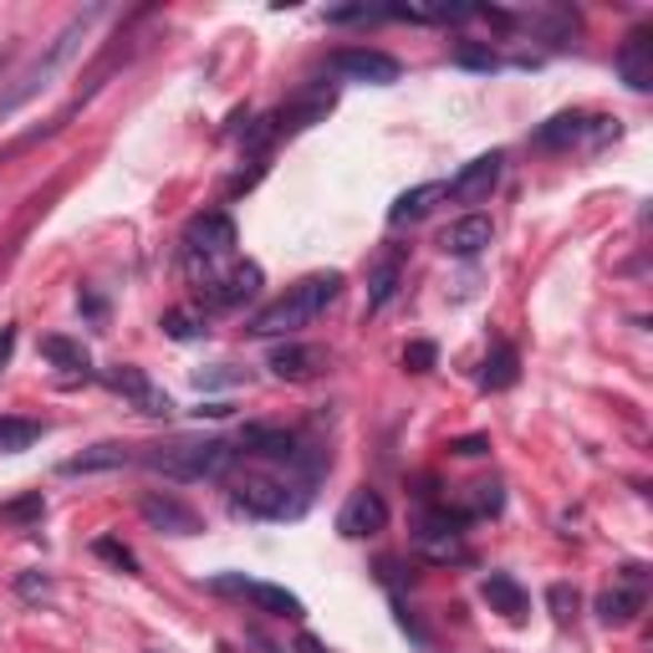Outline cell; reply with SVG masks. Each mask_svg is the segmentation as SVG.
Instances as JSON below:
<instances>
[{
	"label": "cell",
	"mask_w": 653,
	"mask_h": 653,
	"mask_svg": "<svg viewBox=\"0 0 653 653\" xmlns=\"http://www.w3.org/2000/svg\"><path fill=\"white\" fill-rule=\"evenodd\" d=\"M98 21H108V6H82L77 16H67V26L57 31V37L41 41L37 57H31V62H26L21 72L6 82V88H0V123L21 113L31 98H41V92L57 82V72L77 62V51H82V41L92 37V26H98Z\"/></svg>",
	"instance_id": "6da1fadb"
},
{
	"label": "cell",
	"mask_w": 653,
	"mask_h": 653,
	"mask_svg": "<svg viewBox=\"0 0 653 653\" xmlns=\"http://www.w3.org/2000/svg\"><path fill=\"white\" fill-rule=\"evenodd\" d=\"M302 649H307V653H322V649H317V643H312V639H307V643H302Z\"/></svg>",
	"instance_id": "d590c367"
},
{
	"label": "cell",
	"mask_w": 653,
	"mask_h": 653,
	"mask_svg": "<svg viewBox=\"0 0 653 653\" xmlns=\"http://www.w3.org/2000/svg\"><path fill=\"white\" fill-rule=\"evenodd\" d=\"M149 653H174V649H149Z\"/></svg>",
	"instance_id": "8d00e7d4"
},
{
	"label": "cell",
	"mask_w": 653,
	"mask_h": 653,
	"mask_svg": "<svg viewBox=\"0 0 653 653\" xmlns=\"http://www.w3.org/2000/svg\"><path fill=\"white\" fill-rule=\"evenodd\" d=\"M21 597H47V577H21Z\"/></svg>",
	"instance_id": "836d02e7"
},
{
	"label": "cell",
	"mask_w": 653,
	"mask_h": 653,
	"mask_svg": "<svg viewBox=\"0 0 653 653\" xmlns=\"http://www.w3.org/2000/svg\"><path fill=\"white\" fill-rule=\"evenodd\" d=\"M235 454L225 440H184V444H149L139 454V465H149L153 475L169 480H225Z\"/></svg>",
	"instance_id": "277c9868"
},
{
	"label": "cell",
	"mask_w": 653,
	"mask_h": 653,
	"mask_svg": "<svg viewBox=\"0 0 653 653\" xmlns=\"http://www.w3.org/2000/svg\"><path fill=\"white\" fill-rule=\"evenodd\" d=\"M255 291H261V265H235L230 277H220V281H210V287H204V302L225 312V307L251 302Z\"/></svg>",
	"instance_id": "4fadbf2b"
},
{
	"label": "cell",
	"mask_w": 653,
	"mask_h": 653,
	"mask_svg": "<svg viewBox=\"0 0 653 653\" xmlns=\"http://www.w3.org/2000/svg\"><path fill=\"white\" fill-rule=\"evenodd\" d=\"M326 72L342 77V82H368V88H389V82H399L403 67L399 57H389V51H373V47H342L326 57Z\"/></svg>",
	"instance_id": "8992f818"
},
{
	"label": "cell",
	"mask_w": 653,
	"mask_h": 653,
	"mask_svg": "<svg viewBox=\"0 0 653 653\" xmlns=\"http://www.w3.org/2000/svg\"><path fill=\"white\" fill-rule=\"evenodd\" d=\"M419 546L429 556H465V546H460V515H424Z\"/></svg>",
	"instance_id": "ac0fdd59"
},
{
	"label": "cell",
	"mask_w": 653,
	"mask_h": 653,
	"mask_svg": "<svg viewBox=\"0 0 653 653\" xmlns=\"http://www.w3.org/2000/svg\"><path fill=\"white\" fill-rule=\"evenodd\" d=\"M92 552H98V556H102V562H113V566H118V572H139V556L128 552L123 541H113V536H102V541H98V546H92Z\"/></svg>",
	"instance_id": "f1b7e54d"
},
{
	"label": "cell",
	"mask_w": 653,
	"mask_h": 653,
	"mask_svg": "<svg viewBox=\"0 0 653 653\" xmlns=\"http://www.w3.org/2000/svg\"><path fill=\"white\" fill-rule=\"evenodd\" d=\"M41 352H47L57 368H77V373H88V352L77 348V342H67V338H41Z\"/></svg>",
	"instance_id": "4316f807"
},
{
	"label": "cell",
	"mask_w": 653,
	"mask_h": 653,
	"mask_svg": "<svg viewBox=\"0 0 653 653\" xmlns=\"http://www.w3.org/2000/svg\"><path fill=\"white\" fill-rule=\"evenodd\" d=\"M450 62L454 67H470V72H495V67H501V57H495L490 47H480V41H454Z\"/></svg>",
	"instance_id": "d4e9b609"
},
{
	"label": "cell",
	"mask_w": 653,
	"mask_h": 653,
	"mask_svg": "<svg viewBox=\"0 0 653 653\" xmlns=\"http://www.w3.org/2000/svg\"><path fill=\"white\" fill-rule=\"evenodd\" d=\"M108 383H113V389L123 393V399H133V403H139L143 414H169V409H174V403H169V393H163V389H153L143 368H118V373L108 378Z\"/></svg>",
	"instance_id": "5bb4252c"
},
{
	"label": "cell",
	"mask_w": 653,
	"mask_h": 653,
	"mask_svg": "<svg viewBox=\"0 0 653 653\" xmlns=\"http://www.w3.org/2000/svg\"><path fill=\"white\" fill-rule=\"evenodd\" d=\"M490 220L485 214H465V220H454V225H444V235H440V245H444V255H480L490 245Z\"/></svg>",
	"instance_id": "9a60e30c"
},
{
	"label": "cell",
	"mask_w": 653,
	"mask_h": 653,
	"mask_svg": "<svg viewBox=\"0 0 653 653\" xmlns=\"http://www.w3.org/2000/svg\"><path fill=\"white\" fill-rule=\"evenodd\" d=\"M613 67H617V77H623L633 92H649L653 88V31H643V26H639V31L617 47Z\"/></svg>",
	"instance_id": "7c38bea8"
},
{
	"label": "cell",
	"mask_w": 653,
	"mask_h": 653,
	"mask_svg": "<svg viewBox=\"0 0 653 653\" xmlns=\"http://www.w3.org/2000/svg\"><path fill=\"white\" fill-rule=\"evenodd\" d=\"M139 454L133 450H123V444H98V450H82V454H72L62 465V475H92V470H123V465H133Z\"/></svg>",
	"instance_id": "7402d4cb"
},
{
	"label": "cell",
	"mask_w": 653,
	"mask_h": 653,
	"mask_svg": "<svg viewBox=\"0 0 653 653\" xmlns=\"http://www.w3.org/2000/svg\"><path fill=\"white\" fill-rule=\"evenodd\" d=\"M454 454H485V440H460V444H450Z\"/></svg>",
	"instance_id": "e575fe53"
},
{
	"label": "cell",
	"mask_w": 653,
	"mask_h": 653,
	"mask_svg": "<svg viewBox=\"0 0 653 653\" xmlns=\"http://www.w3.org/2000/svg\"><path fill=\"white\" fill-rule=\"evenodd\" d=\"M163 326H169V338H194V322H189V312H169V317H163Z\"/></svg>",
	"instance_id": "1f68e13d"
},
{
	"label": "cell",
	"mask_w": 653,
	"mask_h": 653,
	"mask_svg": "<svg viewBox=\"0 0 653 653\" xmlns=\"http://www.w3.org/2000/svg\"><path fill=\"white\" fill-rule=\"evenodd\" d=\"M403 363L414 368V373H429L434 368V342H414V348L403 352Z\"/></svg>",
	"instance_id": "4dcf8cb0"
},
{
	"label": "cell",
	"mask_w": 653,
	"mask_h": 653,
	"mask_svg": "<svg viewBox=\"0 0 653 653\" xmlns=\"http://www.w3.org/2000/svg\"><path fill=\"white\" fill-rule=\"evenodd\" d=\"M139 511L153 531H169V536H194V531H204L200 511L184 505L179 495H163V490H149V495L139 501Z\"/></svg>",
	"instance_id": "30bf717a"
},
{
	"label": "cell",
	"mask_w": 653,
	"mask_h": 653,
	"mask_svg": "<svg viewBox=\"0 0 653 653\" xmlns=\"http://www.w3.org/2000/svg\"><path fill=\"white\" fill-rule=\"evenodd\" d=\"M480 592H485V603L495 607V613H505L511 623L526 617V592H521V582H515L511 572H490V577L480 582Z\"/></svg>",
	"instance_id": "44dd1931"
},
{
	"label": "cell",
	"mask_w": 653,
	"mask_h": 653,
	"mask_svg": "<svg viewBox=\"0 0 653 653\" xmlns=\"http://www.w3.org/2000/svg\"><path fill=\"white\" fill-rule=\"evenodd\" d=\"M480 383H485V389H511V383H515V352L511 348H495V352H490Z\"/></svg>",
	"instance_id": "484cf974"
},
{
	"label": "cell",
	"mask_w": 653,
	"mask_h": 653,
	"mask_svg": "<svg viewBox=\"0 0 653 653\" xmlns=\"http://www.w3.org/2000/svg\"><path fill=\"white\" fill-rule=\"evenodd\" d=\"M546 603L556 607V623H572V613H577V592H572V587H562V582H556V587L546 592Z\"/></svg>",
	"instance_id": "f546056e"
},
{
	"label": "cell",
	"mask_w": 653,
	"mask_h": 653,
	"mask_svg": "<svg viewBox=\"0 0 653 653\" xmlns=\"http://www.w3.org/2000/svg\"><path fill=\"white\" fill-rule=\"evenodd\" d=\"M399 281H403V251H383L373 265V281H368V312H383L393 302Z\"/></svg>",
	"instance_id": "d6986e66"
},
{
	"label": "cell",
	"mask_w": 653,
	"mask_h": 653,
	"mask_svg": "<svg viewBox=\"0 0 653 653\" xmlns=\"http://www.w3.org/2000/svg\"><path fill=\"white\" fill-rule=\"evenodd\" d=\"M501 169H505V159L495 149L480 153V159H470L465 169L444 184V194H450L454 204H485L490 194H495V184H501Z\"/></svg>",
	"instance_id": "9c48e42d"
},
{
	"label": "cell",
	"mask_w": 653,
	"mask_h": 653,
	"mask_svg": "<svg viewBox=\"0 0 653 653\" xmlns=\"http://www.w3.org/2000/svg\"><path fill=\"white\" fill-rule=\"evenodd\" d=\"M639 613H643V582H629V587H613L597 597V617H603L607 629H623Z\"/></svg>",
	"instance_id": "ffe728a7"
},
{
	"label": "cell",
	"mask_w": 653,
	"mask_h": 653,
	"mask_svg": "<svg viewBox=\"0 0 653 653\" xmlns=\"http://www.w3.org/2000/svg\"><path fill=\"white\" fill-rule=\"evenodd\" d=\"M592 123H597V118H587V113H556L536 128L531 143H536V149H572V143H582L592 133Z\"/></svg>",
	"instance_id": "2e32d148"
},
{
	"label": "cell",
	"mask_w": 653,
	"mask_h": 653,
	"mask_svg": "<svg viewBox=\"0 0 653 653\" xmlns=\"http://www.w3.org/2000/svg\"><path fill=\"white\" fill-rule=\"evenodd\" d=\"M307 501H312V490H307V480H291V475H265V470H251V475H240L235 485H230V505L245 515H255V521H297V515L307 511Z\"/></svg>",
	"instance_id": "3957f363"
},
{
	"label": "cell",
	"mask_w": 653,
	"mask_h": 653,
	"mask_svg": "<svg viewBox=\"0 0 653 653\" xmlns=\"http://www.w3.org/2000/svg\"><path fill=\"white\" fill-rule=\"evenodd\" d=\"M434 200H444V184H419V189H409V194H399L389 210V225H414V220H424V214L434 210Z\"/></svg>",
	"instance_id": "603a6c76"
},
{
	"label": "cell",
	"mask_w": 653,
	"mask_h": 653,
	"mask_svg": "<svg viewBox=\"0 0 653 653\" xmlns=\"http://www.w3.org/2000/svg\"><path fill=\"white\" fill-rule=\"evenodd\" d=\"M240 454L271 460V465H287V470H307V480L317 475V460L307 454V444L287 424H245L240 429Z\"/></svg>",
	"instance_id": "5b68a950"
},
{
	"label": "cell",
	"mask_w": 653,
	"mask_h": 653,
	"mask_svg": "<svg viewBox=\"0 0 653 653\" xmlns=\"http://www.w3.org/2000/svg\"><path fill=\"white\" fill-rule=\"evenodd\" d=\"M338 297H342V277H338V271H317V277L297 281L281 302L261 307V312L251 317V332H255V338H291V332L312 326L326 307H338Z\"/></svg>",
	"instance_id": "7a4b0ae2"
},
{
	"label": "cell",
	"mask_w": 653,
	"mask_h": 653,
	"mask_svg": "<svg viewBox=\"0 0 653 653\" xmlns=\"http://www.w3.org/2000/svg\"><path fill=\"white\" fill-rule=\"evenodd\" d=\"M389 526V501L378 495V490H352L348 505L338 511V531L352 541H363V536H378V531Z\"/></svg>",
	"instance_id": "8fae6325"
},
{
	"label": "cell",
	"mask_w": 653,
	"mask_h": 653,
	"mask_svg": "<svg viewBox=\"0 0 653 653\" xmlns=\"http://www.w3.org/2000/svg\"><path fill=\"white\" fill-rule=\"evenodd\" d=\"M41 440V424L37 419H16V414H0V454H21Z\"/></svg>",
	"instance_id": "cb8c5ba5"
},
{
	"label": "cell",
	"mask_w": 653,
	"mask_h": 653,
	"mask_svg": "<svg viewBox=\"0 0 653 653\" xmlns=\"http://www.w3.org/2000/svg\"><path fill=\"white\" fill-rule=\"evenodd\" d=\"M11 348H16V326H0V368L11 363Z\"/></svg>",
	"instance_id": "d6a6232c"
},
{
	"label": "cell",
	"mask_w": 653,
	"mask_h": 653,
	"mask_svg": "<svg viewBox=\"0 0 653 653\" xmlns=\"http://www.w3.org/2000/svg\"><path fill=\"white\" fill-rule=\"evenodd\" d=\"M326 368V352L322 348H277L271 352V373L287 378V383H307Z\"/></svg>",
	"instance_id": "e0dca14e"
},
{
	"label": "cell",
	"mask_w": 653,
	"mask_h": 653,
	"mask_svg": "<svg viewBox=\"0 0 653 653\" xmlns=\"http://www.w3.org/2000/svg\"><path fill=\"white\" fill-rule=\"evenodd\" d=\"M214 592H225V597H240V603L261 607V613H277V617H302V597L277 582H255V577H240V572H225V577H210Z\"/></svg>",
	"instance_id": "52a82bcc"
},
{
	"label": "cell",
	"mask_w": 653,
	"mask_h": 653,
	"mask_svg": "<svg viewBox=\"0 0 653 653\" xmlns=\"http://www.w3.org/2000/svg\"><path fill=\"white\" fill-rule=\"evenodd\" d=\"M47 515V501H41V490H31V495H21V501L0 505V521H16V526H26V521H41Z\"/></svg>",
	"instance_id": "83f0119b"
},
{
	"label": "cell",
	"mask_w": 653,
	"mask_h": 653,
	"mask_svg": "<svg viewBox=\"0 0 653 653\" xmlns=\"http://www.w3.org/2000/svg\"><path fill=\"white\" fill-rule=\"evenodd\" d=\"M184 251L194 261H220V255L235 251V220L225 210H204L184 225Z\"/></svg>",
	"instance_id": "ba28073f"
}]
</instances>
